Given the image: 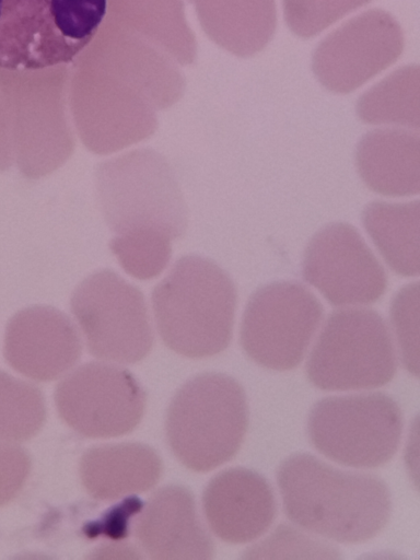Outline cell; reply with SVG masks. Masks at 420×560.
<instances>
[{
    "instance_id": "6da1fadb",
    "label": "cell",
    "mask_w": 420,
    "mask_h": 560,
    "mask_svg": "<svg viewBox=\"0 0 420 560\" xmlns=\"http://www.w3.org/2000/svg\"><path fill=\"white\" fill-rule=\"evenodd\" d=\"M277 482L289 520L339 542L373 538L390 516V492L383 479L339 470L307 453L287 457Z\"/></svg>"
},
{
    "instance_id": "7a4b0ae2",
    "label": "cell",
    "mask_w": 420,
    "mask_h": 560,
    "mask_svg": "<svg viewBox=\"0 0 420 560\" xmlns=\"http://www.w3.org/2000/svg\"><path fill=\"white\" fill-rule=\"evenodd\" d=\"M159 334L173 351L206 358L232 339L237 293L231 277L198 255L180 257L152 291Z\"/></svg>"
},
{
    "instance_id": "3957f363",
    "label": "cell",
    "mask_w": 420,
    "mask_h": 560,
    "mask_svg": "<svg viewBox=\"0 0 420 560\" xmlns=\"http://www.w3.org/2000/svg\"><path fill=\"white\" fill-rule=\"evenodd\" d=\"M248 427L244 388L217 372L198 374L174 395L166 415V438L187 468L209 471L232 459Z\"/></svg>"
},
{
    "instance_id": "277c9868",
    "label": "cell",
    "mask_w": 420,
    "mask_h": 560,
    "mask_svg": "<svg viewBox=\"0 0 420 560\" xmlns=\"http://www.w3.org/2000/svg\"><path fill=\"white\" fill-rule=\"evenodd\" d=\"M108 0H0V69L72 62L97 34Z\"/></svg>"
},
{
    "instance_id": "5b68a950",
    "label": "cell",
    "mask_w": 420,
    "mask_h": 560,
    "mask_svg": "<svg viewBox=\"0 0 420 560\" xmlns=\"http://www.w3.org/2000/svg\"><path fill=\"white\" fill-rule=\"evenodd\" d=\"M95 186L102 214L116 235L158 231L173 240L187 229L188 211L173 170L153 149L101 162Z\"/></svg>"
},
{
    "instance_id": "8992f818",
    "label": "cell",
    "mask_w": 420,
    "mask_h": 560,
    "mask_svg": "<svg viewBox=\"0 0 420 560\" xmlns=\"http://www.w3.org/2000/svg\"><path fill=\"white\" fill-rule=\"evenodd\" d=\"M397 359L389 329L370 308L332 312L307 360L308 381L324 390L369 389L390 382Z\"/></svg>"
},
{
    "instance_id": "52a82bcc",
    "label": "cell",
    "mask_w": 420,
    "mask_h": 560,
    "mask_svg": "<svg viewBox=\"0 0 420 560\" xmlns=\"http://www.w3.org/2000/svg\"><path fill=\"white\" fill-rule=\"evenodd\" d=\"M402 425L398 404L386 394L329 396L311 409L307 434L313 446L329 459L374 468L395 455Z\"/></svg>"
},
{
    "instance_id": "ba28073f",
    "label": "cell",
    "mask_w": 420,
    "mask_h": 560,
    "mask_svg": "<svg viewBox=\"0 0 420 560\" xmlns=\"http://www.w3.org/2000/svg\"><path fill=\"white\" fill-rule=\"evenodd\" d=\"M71 311L95 358L120 364L142 360L153 331L142 292L103 269L83 279L72 293Z\"/></svg>"
},
{
    "instance_id": "9c48e42d",
    "label": "cell",
    "mask_w": 420,
    "mask_h": 560,
    "mask_svg": "<svg viewBox=\"0 0 420 560\" xmlns=\"http://www.w3.org/2000/svg\"><path fill=\"white\" fill-rule=\"evenodd\" d=\"M323 306L295 281H277L257 289L245 307L240 341L244 352L270 370L298 366L318 328Z\"/></svg>"
},
{
    "instance_id": "30bf717a",
    "label": "cell",
    "mask_w": 420,
    "mask_h": 560,
    "mask_svg": "<svg viewBox=\"0 0 420 560\" xmlns=\"http://www.w3.org/2000/svg\"><path fill=\"white\" fill-rule=\"evenodd\" d=\"M55 401L60 417L79 434L113 438L140 422L145 394L127 370L110 362H91L58 384Z\"/></svg>"
},
{
    "instance_id": "8fae6325",
    "label": "cell",
    "mask_w": 420,
    "mask_h": 560,
    "mask_svg": "<svg viewBox=\"0 0 420 560\" xmlns=\"http://www.w3.org/2000/svg\"><path fill=\"white\" fill-rule=\"evenodd\" d=\"M402 49V31L394 16L370 10L324 38L313 54L312 68L327 90L346 94L393 65Z\"/></svg>"
},
{
    "instance_id": "7c38bea8",
    "label": "cell",
    "mask_w": 420,
    "mask_h": 560,
    "mask_svg": "<svg viewBox=\"0 0 420 560\" xmlns=\"http://www.w3.org/2000/svg\"><path fill=\"white\" fill-rule=\"evenodd\" d=\"M302 275L335 306L371 304L387 288L383 266L357 229L346 222L328 224L312 237Z\"/></svg>"
},
{
    "instance_id": "4fadbf2b",
    "label": "cell",
    "mask_w": 420,
    "mask_h": 560,
    "mask_svg": "<svg viewBox=\"0 0 420 560\" xmlns=\"http://www.w3.org/2000/svg\"><path fill=\"white\" fill-rule=\"evenodd\" d=\"M81 340L71 319L47 305L19 311L9 320L4 357L21 374L36 381L55 380L74 366Z\"/></svg>"
},
{
    "instance_id": "5bb4252c",
    "label": "cell",
    "mask_w": 420,
    "mask_h": 560,
    "mask_svg": "<svg viewBox=\"0 0 420 560\" xmlns=\"http://www.w3.org/2000/svg\"><path fill=\"white\" fill-rule=\"evenodd\" d=\"M202 506L211 530L230 544L257 539L277 515L276 498L267 479L243 467L215 475L205 488Z\"/></svg>"
},
{
    "instance_id": "9a60e30c",
    "label": "cell",
    "mask_w": 420,
    "mask_h": 560,
    "mask_svg": "<svg viewBox=\"0 0 420 560\" xmlns=\"http://www.w3.org/2000/svg\"><path fill=\"white\" fill-rule=\"evenodd\" d=\"M135 536L152 559H211L213 541L196 512L191 492L179 485L155 491L135 525Z\"/></svg>"
},
{
    "instance_id": "2e32d148",
    "label": "cell",
    "mask_w": 420,
    "mask_h": 560,
    "mask_svg": "<svg viewBox=\"0 0 420 560\" xmlns=\"http://www.w3.org/2000/svg\"><path fill=\"white\" fill-rule=\"evenodd\" d=\"M358 172L373 191L393 197L420 191V138L402 129L365 133L355 151Z\"/></svg>"
},
{
    "instance_id": "e0dca14e",
    "label": "cell",
    "mask_w": 420,
    "mask_h": 560,
    "mask_svg": "<svg viewBox=\"0 0 420 560\" xmlns=\"http://www.w3.org/2000/svg\"><path fill=\"white\" fill-rule=\"evenodd\" d=\"M162 474L158 453L140 443L93 447L80 462V478L88 493L101 501H114L152 488Z\"/></svg>"
},
{
    "instance_id": "ac0fdd59",
    "label": "cell",
    "mask_w": 420,
    "mask_h": 560,
    "mask_svg": "<svg viewBox=\"0 0 420 560\" xmlns=\"http://www.w3.org/2000/svg\"><path fill=\"white\" fill-rule=\"evenodd\" d=\"M200 8L213 38L240 57L260 51L276 31L275 0H200Z\"/></svg>"
},
{
    "instance_id": "d6986e66",
    "label": "cell",
    "mask_w": 420,
    "mask_h": 560,
    "mask_svg": "<svg viewBox=\"0 0 420 560\" xmlns=\"http://www.w3.org/2000/svg\"><path fill=\"white\" fill-rule=\"evenodd\" d=\"M363 225L378 252L397 275L420 270V202L373 201L362 213Z\"/></svg>"
},
{
    "instance_id": "ffe728a7",
    "label": "cell",
    "mask_w": 420,
    "mask_h": 560,
    "mask_svg": "<svg viewBox=\"0 0 420 560\" xmlns=\"http://www.w3.org/2000/svg\"><path fill=\"white\" fill-rule=\"evenodd\" d=\"M418 65L397 69L358 100L357 114L365 124L420 127Z\"/></svg>"
},
{
    "instance_id": "44dd1931",
    "label": "cell",
    "mask_w": 420,
    "mask_h": 560,
    "mask_svg": "<svg viewBox=\"0 0 420 560\" xmlns=\"http://www.w3.org/2000/svg\"><path fill=\"white\" fill-rule=\"evenodd\" d=\"M45 418L42 392L0 371V442L15 443L31 439L40 430Z\"/></svg>"
},
{
    "instance_id": "7402d4cb",
    "label": "cell",
    "mask_w": 420,
    "mask_h": 560,
    "mask_svg": "<svg viewBox=\"0 0 420 560\" xmlns=\"http://www.w3.org/2000/svg\"><path fill=\"white\" fill-rule=\"evenodd\" d=\"M171 241L158 231H133L114 236L109 248L127 273L147 280L165 269L172 255Z\"/></svg>"
},
{
    "instance_id": "603a6c76",
    "label": "cell",
    "mask_w": 420,
    "mask_h": 560,
    "mask_svg": "<svg viewBox=\"0 0 420 560\" xmlns=\"http://www.w3.org/2000/svg\"><path fill=\"white\" fill-rule=\"evenodd\" d=\"M371 0H283L284 19L300 37H312Z\"/></svg>"
},
{
    "instance_id": "cb8c5ba5",
    "label": "cell",
    "mask_w": 420,
    "mask_h": 560,
    "mask_svg": "<svg viewBox=\"0 0 420 560\" xmlns=\"http://www.w3.org/2000/svg\"><path fill=\"white\" fill-rule=\"evenodd\" d=\"M419 283H409L393 298L390 319L406 369L419 375Z\"/></svg>"
},
{
    "instance_id": "d4e9b609",
    "label": "cell",
    "mask_w": 420,
    "mask_h": 560,
    "mask_svg": "<svg viewBox=\"0 0 420 560\" xmlns=\"http://www.w3.org/2000/svg\"><path fill=\"white\" fill-rule=\"evenodd\" d=\"M338 550L314 540L300 530L281 524L264 541L252 546L242 558H325L339 559Z\"/></svg>"
},
{
    "instance_id": "484cf974",
    "label": "cell",
    "mask_w": 420,
    "mask_h": 560,
    "mask_svg": "<svg viewBox=\"0 0 420 560\" xmlns=\"http://www.w3.org/2000/svg\"><path fill=\"white\" fill-rule=\"evenodd\" d=\"M31 459L25 450L0 442V506L10 502L23 488Z\"/></svg>"
}]
</instances>
